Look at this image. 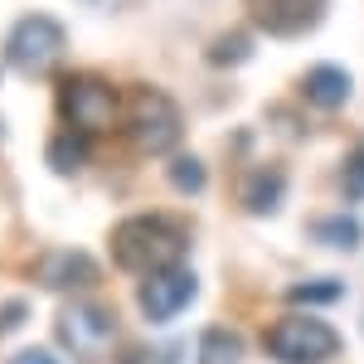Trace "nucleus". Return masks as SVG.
I'll return each mask as SVG.
<instances>
[{
    "label": "nucleus",
    "instance_id": "4468645a",
    "mask_svg": "<svg viewBox=\"0 0 364 364\" xmlns=\"http://www.w3.org/2000/svg\"><path fill=\"white\" fill-rule=\"evenodd\" d=\"M340 291H345V287H340L336 277L331 282H301V287L287 291V301H296V306H331V301H340Z\"/></svg>",
    "mask_w": 364,
    "mask_h": 364
},
{
    "label": "nucleus",
    "instance_id": "0eeeda50",
    "mask_svg": "<svg viewBox=\"0 0 364 364\" xmlns=\"http://www.w3.org/2000/svg\"><path fill=\"white\" fill-rule=\"evenodd\" d=\"M5 49H10V63L39 73V68H49V63L58 58V49H63V29H58V20H49V15H29V20H20V25L10 29Z\"/></svg>",
    "mask_w": 364,
    "mask_h": 364
},
{
    "label": "nucleus",
    "instance_id": "9b49d317",
    "mask_svg": "<svg viewBox=\"0 0 364 364\" xmlns=\"http://www.w3.org/2000/svg\"><path fill=\"white\" fill-rule=\"evenodd\" d=\"M238 360H243V340L228 326H214L199 336V364H238Z\"/></svg>",
    "mask_w": 364,
    "mask_h": 364
},
{
    "label": "nucleus",
    "instance_id": "1a4fd4ad",
    "mask_svg": "<svg viewBox=\"0 0 364 364\" xmlns=\"http://www.w3.org/2000/svg\"><path fill=\"white\" fill-rule=\"evenodd\" d=\"M39 282L44 287H54V291H83L97 282V262L87 257V252H54L44 267H39Z\"/></svg>",
    "mask_w": 364,
    "mask_h": 364
},
{
    "label": "nucleus",
    "instance_id": "7ed1b4c3",
    "mask_svg": "<svg viewBox=\"0 0 364 364\" xmlns=\"http://www.w3.org/2000/svg\"><path fill=\"white\" fill-rule=\"evenodd\" d=\"M58 112L78 136H97L117 122V92L92 73H73L58 87Z\"/></svg>",
    "mask_w": 364,
    "mask_h": 364
},
{
    "label": "nucleus",
    "instance_id": "ddd939ff",
    "mask_svg": "<svg viewBox=\"0 0 364 364\" xmlns=\"http://www.w3.org/2000/svg\"><path fill=\"white\" fill-rule=\"evenodd\" d=\"M87 156V141L78 136V132H63V136H54V146H49V166L54 170H78Z\"/></svg>",
    "mask_w": 364,
    "mask_h": 364
},
{
    "label": "nucleus",
    "instance_id": "39448f33",
    "mask_svg": "<svg viewBox=\"0 0 364 364\" xmlns=\"http://www.w3.org/2000/svg\"><path fill=\"white\" fill-rule=\"evenodd\" d=\"M132 141L146 156H161V151H170L180 141V112H175V102L166 92H156V87L136 92V102H132Z\"/></svg>",
    "mask_w": 364,
    "mask_h": 364
},
{
    "label": "nucleus",
    "instance_id": "dca6fc26",
    "mask_svg": "<svg viewBox=\"0 0 364 364\" xmlns=\"http://www.w3.org/2000/svg\"><path fill=\"white\" fill-rule=\"evenodd\" d=\"M170 180H175V190L199 195V190H204V161H195V156H175V161H170Z\"/></svg>",
    "mask_w": 364,
    "mask_h": 364
},
{
    "label": "nucleus",
    "instance_id": "423d86ee",
    "mask_svg": "<svg viewBox=\"0 0 364 364\" xmlns=\"http://www.w3.org/2000/svg\"><path fill=\"white\" fill-rule=\"evenodd\" d=\"M136 296H141V311H146L151 321H170V316L190 311V301L199 296V277L185 262H175V267H161V272L141 277Z\"/></svg>",
    "mask_w": 364,
    "mask_h": 364
},
{
    "label": "nucleus",
    "instance_id": "f3484780",
    "mask_svg": "<svg viewBox=\"0 0 364 364\" xmlns=\"http://www.w3.org/2000/svg\"><path fill=\"white\" fill-rule=\"evenodd\" d=\"M122 364H180V340H166V345H156V350H127V360Z\"/></svg>",
    "mask_w": 364,
    "mask_h": 364
},
{
    "label": "nucleus",
    "instance_id": "a211bd4d",
    "mask_svg": "<svg viewBox=\"0 0 364 364\" xmlns=\"http://www.w3.org/2000/svg\"><path fill=\"white\" fill-rule=\"evenodd\" d=\"M345 195L364 199V146H355L350 161H345Z\"/></svg>",
    "mask_w": 364,
    "mask_h": 364
},
{
    "label": "nucleus",
    "instance_id": "f03ea898",
    "mask_svg": "<svg viewBox=\"0 0 364 364\" xmlns=\"http://www.w3.org/2000/svg\"><path fill=\"white\" fill-rule=\"evenodd\" d=\"M58 345L78 364H102L117 345L112 316L97 306V301H68V306L58 311Z\"/></svg>",
    "mask_w": 364,
    "mask_h": 364
},
{
    "label": "nucleus",
    "instance_id": "20e7f679",
    "mask_svg": "<svg viewBox=\"0 0 364 364\" xmlns=\"http://www.w3.org/2000/svg\"><path fill=\"white\" fill-rule=\"evenodd\" d=\"M267 350L277 364H326L336 360L340 340L326 321H311V316H287L282 326H272Z\"/></svg>",
    "mask_w": 364,
    "mask_h": 364
},
{
    "label": "nucleus",
    "instance_id": "f8f14e48",
    "mask_svg": "<svg viewBox=\"0 0 364 364\" xmlns=\"http://www.w3.org/2000/svg\"><path fill=\"white\" fill-rule=\"evenodd\" d=\"M282 190H287V180H282L277 170H262V175H252L248 190H243V204H248L252 214H272L277 209Z\"/></svg>",
    "mask_w": 364,
    "mask_h": 364
},
{
    "label": "nucleus",
    "instance_id": "6e6552de",
    "mask_svg": "<svg viewBox=\"0 0 364 364\" xmlns=\"http://www.w3.org/2000/svg\"><path fill=\"white\" fill-rule=\"evenodd\" d=\"M321 10H326V0H252V15L262 20L267 29H277V34H296V29H311L321 20Z\"/></svg>",
    "mask_w": 364,
    "mask_h": 364
},
{
    "label": "nucleus",
    "instance_id": "9d476101",
    "mask_svg": "<svg viewBox=\"0 0 364 364\" xmlns=\"http://www.w3.org/2000/svg\"><path fill=\"white\" fill-rule=\"evenodd\" d=\"M301 97L311 107H345L350 102V73L336 68V63H321L301 78Z\"/></svg>",
    "mask_w": 364,
    "mask_h": 364
},
{
    "label": "nucleus",
    "instance_id": "2eb2a0df",
    "mask_svg": "<svg viewBox=\"0 0 364 364\" xmlns=\"http://www.w3.org/2000/svg\"><path fill=\"white\" fill-rule=\"evenodd\" d=\"M311 238L336 243V248H355V243H360V219H326V224H311Z\"/></svg>",
    "mask_w": 364,
    "mask_h": 364
},
{
    "label": "nucleus",
    "instance_id": "6ab92c4d",
    "mask_svg": "<svg viewBox=\"0 0 364 364\" xmlns=\"http://www.w3.org/2000/svg\"><path fill=\"white\" fill-rule=\"evenodd\" d=\"M10 364H58V360L49 355V350H20V355H15Z\"/></svg>",
    "mask_w": 364,
    "mask_h": 364
},
{
    "label": "nucleus",
    "instance_id": "f257e3e1",
    "mask_svg": "<svg viewBox=\"0 0 364 364\" xmlns=\"http://www.w3.org/2000/svg\"><path fill=\"white\" fill-rule=\"evenodd\" d=\"M190 248V228L180 219H166V214H136L127 224L112 228V257L127 267V272H161V267H175Z\"/></svg>",
    "mask_w": 364,
    "mask_h": 364
},
{
    "label": "nucleus",
    "instance_id": "aec40b11",
    "mask_svg": "<svg viewBox=\"0 0 364 364\" xmlns=\"http://www.w3.org/2000/svg\"><path fill=\"white\" fill-rule=\"evenodd\" d=\"M248 49V39H224L219 49H214V58H233V54H243Z\"/></svg>",
    "mask_w": 364,
    "mask_h": 364
}]
</instances>
